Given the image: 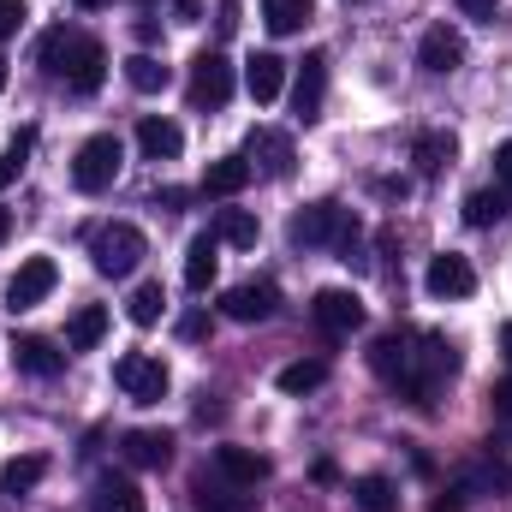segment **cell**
Returning a JSON list of instances; mask_svg holds the SVG:
<instances>
[{"instance_id": "836d02e7", "label": "cell", "mask_w": 512, "mask_h": 512, "mask_svg": "<svg viewBox=\"0 0 512 512\" xmlns=\"http://www.w3.org/2000/svg\"><path fill=\"white\" fill-rule=\"evenodd\" d=\"M36 60H42V72L48 78H66V60H72V30L60 24V30H48L42 36V48H36Z\"/></svg>"}, {"instance_id": "5b68a950", "label": "cell", "mask_w": 512, "mask_h": 512, "mask_svg": "<svg viewBox=\"0 0 512 512\" xmlns=\"http://www.w3.org/2000/svg\"><path fill=\"white\" fill-rule=\"evenodd\" d=\"M233 102V66H227V54H215V48H203L197 60H191V108L203 114H215V108H227Z\"/></svg>"}, {"instance_id": "f35d334b", "label": "cell", "mask_w": 512, "mask_h": 512, "mask_svg": "<svg viewBox=\"0 0 512 512\" xmlns=\"http://www.w3.org/2000/svg\"><path fill=\"white\" fill-rule=\"evenodd\" d=\"M459 12H465V18H477V24H495L501 0H459Z\"/></svg>"}, {"instance_id": "f546056e", "label": "cell", "mask_w": 512, "mask_h": 512, "mask_svg": "<svg viewBox=\"0 0 512 512\" xmlns=\"http://www.w3.org/2000/svg\"><path fill=\"white\" fill-rule=\"evenodd\" d=\"M197 507L203 512H251V501L239 495V483H209V477H197Z\"/></svg>"}, {"instance_id": "7a4b0ae2", "label": "cell", "mask_w": 512, "mask_h": 512, "mask_svg": "<svg viewBox=\"0 0 512 512\" xmlns=\"http://www.w3.org/2000/svg\"><path fill=\"white\" fill-rule=\"evenodd\" d=\"M120 167H126V143H120L114 131H96V137L78 149V161H72V185H78L84 197H96V191H108V185L120 179Z\"/></svg>"}, {"instance_id": "7bdbcfd3", "label": "cell", "mask_w": 512, "mask_h": 512, "mask_svg": "<svg viewBox=\"0 0 512 512\" xmlns=\"http://www.w3.org/2000/svg\"><path fill=\"white\" fill-rule=\"evenodd\" d=\"M179 334H185V340H203V334H209V316H197V310H191V316L179 322Z\"/></svg>"}, {"instance_id": "e575fe53", "label": "cell", "mask_w": 512, "mask_h": 512, "mask_svg": "<svg viewBox=\"0 0 512 512\" xmlns=\"http://www.w3.org/2000/svg\"><path fill=\"white\" fill-rule=\"evenodd\" d=\"M161 310H167V292H161L155 280H149V286H137V292H131V304H126V316L137 322V328H155V322H161Z\"/></svg>"}, {"instance_id": "52a82bcc", "label": "cell", "mask_w": 512, "mask_h": 512, "mask_svg": "<svg viewBox=\"0 0 512 512\" xmlns=\"http://www.w3.org/2000/svg\"><path fill=\"white\" fill-rule=\"evenodd\" d=\"M54 280H60L54 256H24V262H18V274L6 280V310H12V316H18V310H36V304L54 292Z\"/></svg>"}, {"instance_id": "681fc988", "label": "cell", "mask_w": 512, "mask_h": 512, "mask_svg": "<svg viewBox=\"0 0 512 512\" xmlns=\"http://www.w3.org/2000/svg\"><path fill=\"white\" fill-rule=\"evenodd\" d=\"M137 6H149V0H137Z\"/></svg>"}, {"instance_id": "30bf717a", "label": "cell", "mask_w": 512, "mask_h": 512, "mask_svg": "<svg viewBox=\"0 0 512 512\" xmlns=\"http://www.w3.org/2000/svg\"><path fill=\"white\" fill-rule=\"evenodd\" d=\"M417 66H423V72H435V78L459 72V66H465V36H459L453 24H429V30H423V42H417Z\"/></svg>"}, {"instance_id": "f1b7e54d", "label": "cell", "mask_w": 512, "mask_h": 512, "mask_svg": "<svg viewBox=\"0 0 512 512\" xmlns=\"http://www.w3.org/2000/svg\"><path fill=\"white\" fill-rule=\"evenodd\" d=\"M322 382H328V364H322V358H298V364H286V370L274 376L280 393H316Z\"/></svg>"}, {"instance_id": "277c9868", "label": "cell", "mask_w": 512, "mask_h": 512, "mask_svg": "<svg viewBox=\"0 0 512 512\" xmlns=\"http://www.w3.org/2000/svg\"><path fill=\"white\" fill-rule=\"evenodd\" d=\"M310 322L328 334V340H346L352 328H364V298L352 286H322L310 298Z\"/></svg>"}, {"instance_id": "7c38bea8", "label": "cell", "mask_w": 512, "mask_h": 512, "mask_svg": "<svg viewBox=\"0 0 512 512\" xmlns=\"http://www.w3.org/2000/svg\"><path fill=\"white\" fill-rule=\"evenodd\" d=\"M322 96H328V54L322 48H310L304 54V66H298V84H292V108H298V120L310 126V120H322Z\"/></svg>"}, {"instance_id": "6da1fadb", "label": "cell", "mask_w": 512, "mask_h": 512, "mask_svg": "<svg viewBox=\"0 0 512 512\" xmlns=\"http://www.w3.org/2000/svg\"><path fill=\"white\" fill-rule=\"evenodd\" d=\"M149 256V239L131 227V221H108L96 239H90V262H96V274H108V280H126L137 274V262Z\"/></svg>"}, {"instance_id": "c3c4849f", "label": "cell", "mask_w": 512, "mask_h": 512, "mask_svg": "<svg viewBox=\"0 0 512 512\" xmlns=\"http://www.w3.org/2000/svg\"><path fill=\"white\" fill-rule=\"evenodd\" d=\"M6 78H12V72H6V54H0V90H6Z\"/></svg>"}, {"instance_id": "ab89813d", "label": "cell", "mask_w": 512, "mask_h": 512, "mask_svg": "<svg viewBox=\"0 0 512 512\" xmlns=\"http://www.w3.org/2000/svg\"><path fill=\"white\" fill-rule=\"evenodd\" d=\"M167 12H173V24H197L203 18V0H167Z\"/></svg>"}, {"instance_id": "8992f818", "label": "cell", "mask_w": 512, "mask_h": 512, "mask_svg": "<svg viewBox=\"0 0 512 512\" xmlns=\"http://www.w3.org/2000/svg\"><path fill=\"white\" fill-rule=\"evenodd\" d=\"M352 221H358L352 209H340V203L322 197V203H304V209L292 215V239H298V245H340V233H346Z\"/></svg>"}, {"instance_id": "9c48e42d", "label": "cell", "mask_w": 512, "mask_h": 512, "mask_svg": "<svg viewBox=\"0 0 512 512\" xmlns=\"http://www.w3.org/2000/svg\"><path fill=\"white\" fill-rule=\"evenodd\" d=\"M245 161H251V173L262 167L268 179H286L292 173V137L286 131H274V126H251V137H245Z\"/></svg>"}, {"instance_id": "4dcf8cb0", "label": "cell", "mask_w": 512, "mask_h": 512, "mask_svg": "<svg viewBox=\"0 0 512 512\" xmlns=\"http://www.w3.org/2000/svg\"><path fill=\"white\" fill-rule=\"evenodd\" d=\"M512 209V191H471L465 197V221L471 227H495V221H507Z\"/></svg>"}, {"instance_id": "9a60e30c", "label": "cell", "mask_w": 512, "mask_h": 512, "mask_svg": "<svg viewBox=\"0 0 512 512\" xmlns=\"http://www.w3.org/2000/svg\"><path fill=\"white\" fill-rule=\"evenodd\" d=\"M120 453H126V465H137V471H161L173 459V435L167 429H126L120 435Z\"/></svg>"}, {"instance_id": "e0dca14e", "label": "cell", "mask_w": 512, "mask_h": 512, "mask_svg": "<svg viewBox=\"0 0 512 512\" xmlns=\"http://www.w3.org/2000/svg\"><path fill=\"white\" fill-rule=\"evenodd\" d=\"M245 90H251L256 108H268V102L286 90V60H280V54H251V60H245Z\"/></svg>"}, {"instance_id": "2e32d148", "label": "cell", "mask_w": 512, "mask_h": 512, "mask_svg": "<svg viewBox=\"0 0 512 512\" xmlns=\"http://www.w3.org/2000/svg\"><path fill=\"white\" fill-rule=\"evenodd\" d=\"M453 155H459V137H453V131H417V137H411V161H417V173H423V179L447 173V167H453Z\"/></svg>"}, {"instance_id": "60d3db41", "label": "cell", "mask_w": 512, "mask_h": 512, "mask_svg": "<svg viewBox=\"0 0 512 512\" xmlns=\"http://www.w3.org/2000/svg\"><path fill=\"white\" fill-rule=\"evenodd\" d=\"M495 179H501V191H512V137L495 149Z\"/></svg>"}, {"instance_id": "f6af8a7d", "label": "cell", "mask_w": 512, "mask_h": 512, "mask_svg": "<svg viewBox=\"0 0 512 512\" xmlns=\"http://www.w3.org/2000/svg\"><path fill=\"white\" fill-rule=\"evenodd\" d=\"M6 239H12V209L0 203V245H6Z\"/></svg>"}, {"instance_id": "d590c367", "label": "cell", "mask_w": 512, "mask_h": 512, "mask_svg": "<svg viewBox=\"0 0 512 512\" xmlns=\"http://www.w3.org/2000/svg\"><path fill=\"white\" fill-rule=\"evenodd\" d=\"M30 143H36V131L24 126V131H18V137H12V149L0 155V191H6V185H12V179L24 173V155H30Z\"/></svg>"}, {"instance_id": "ac0fdd59", "label": "cell", "mask_w": 512, "mask_h": 512, "mask_svg": "<svg viewBox=\"0 0 512 512\" xmlns=\"http://www.w3.org/2000/svg\"><path fill=\"white\" fill-rule=\"evenodd\" d=\"M221 239H215V233H197V239H191V245H185V286H191V292H209V286H215V274H221Z\"/></svg>"}, {"instance_id": "8fae6325", "label": "cell", "mask_w": 512, "mask_h": 512, "mask_svg": "<svg viewBox=\"0 0 512 512\" xmlns=\"http://www.w3.org/2000/svg\"><path fill=\"white\" fill-rule=\"evenodd\" d=\"M66 84L78 96H96L108 84V48L96 36H72V60H66Z\"/></svg>"}, {"instance_id": "ba28073f", "label": "cell", "mask_w": 512, "mask_h": 512, "mask_svg": "<svg viewBox=\"0 0 512 512\" xmlns=\"http://www.w3.org/2000/svg\"><path fill=\"white\" fill-rule=\"evenodd\" d=\"M423 286H429V298H471L477 292V268L459 251H441V256H429Z\"/></svg>"}, {"instance_id": "ee69618b", "label": "cell", "mask_w": 512, "mask_h": 512, "mask_svg": "<svg viewBox=\"0 0 512 512\" xmlns=\"http://www.w3.org/2000/svg\"><path fill=\"white\" fill-rule=\"evenodd\" d=\"M376 191H382V197H399V203H405V191H411V185H405V179H376Z\"/></svg>"}, {"instance_id": "b9f144b4", "label": "cell", "mask_w": 512, "mask_h": 512, "mask_svg": "<svg viewBox=\"0 0 512 512\" xmlns=\"http://www.w3.org/2000/svg\"><path fill=\"white\" fill-rule=\"evenodd\" d=\"M489 399H495V411L512 423V376H507V382H495V393H489Z\"/></svg>"}, {"instance_id": "8d00e7d4", "label": "cell", "mask_w": 512, "mask_h": 512, "mask_svg": "<svg viewBox=\"0 0 512 512\" xmlns=\"http://www.w3.org/2000/svg\"><path fill=\"white\" fill-rule=\"evenodd\" d=\"M24 18H30V6H24V0H0V42H6V36H18V30H24Z\"/></svg>"}, {"instance_id": "83f0119b", "label": "cell", "mask_w": 512, "mask_h": 512, "mask_svg": "<svg viewBox=\"0 0 512 512\" xmlns=\"http://www.w3.org/2000/svg\"><path fill=\"white\" fill-rule=\"evenodd\" d=\"M316 18V0H262V24L274 30V36H292V30H304Z\"/></svg>"}, {"instance_id": "d6986e66", "label": "cell", "mask_w": 512, "mask_h": 512, "mask_svg": "<svg viewBox=\"0 0 512 512\" xmlns=\"http://www.w3.org/2000/svg\"><path fill=\"white\" fill-rule=\"evenodd\" d=\"M251 185V161L245 155H215L203 167V197H239Z\"/></svg>"}, {"instance_id": "d4e9b609", "label": "cell", "mask_w": 512, "mask_h": 512, "mask_svg": "<svg viewBox=\"0 0 512 512\" xmlns=\"http://www.w3.org/2000/svg\"><path fill=\"white\" fill-rule=\"evenodd\" d=\"M495 489H512V471L501 459H489V465H465L459 477H453V495H495Z\"/></svg>"}, {"instance_id": "4316f807", "label": "cell", "mask_w": 512, "mask_h": 512, "mask_svg": "<svg viewBox=\"0 0 512 512\" xmlns=\"http://www.w3.org/2000/svg\"><path fill=\"white\" fill-rule=\"evenodd\" d=\"M209 233H215L221 245H233V251H256V233H262V227H256L251 209H221Z\"/></svg>"}, {"instance_id": "ffe728a7", "label": "cell", "mask_w": 512, "mask_h": 512, "mask_svg": "<svg viewBox=\"0 0 512 512\" xmlns=\"http://www.w3.org/2000/svg\"><path fill=\"white\" fill-rule=\"evenodd\" d=\"M137 149H143L149 161H173V155L185 149V131L173 126V120H161V114H143V120H137Z\"/></svg>"}, {"instance_id": "1f68e13d", "label": "cell", "mask_w": 512, "mask_h": 512, "mask_svg": "<svg viewBox=\"0 0 512 512\" xmlns=\"http://www.w3.org/2000/svg\"><path fill=\"white\" fill-rule=\"evenodd\" d=\"M126 84L137 96H155V90H167V66L155 60V54H131L126 60Z\"/></svg>"}, {"instance_id": "7dc6e473", "label": "cell", "mask_w": 512, "mask_h": 512, "mask_svg": "<svg viewBox=\"0 0 512 512\" xmlns=\"http://www.w3.org/2000/svg\"><path fill=\"white\" fill-rule=\"evenodd\" d=\"M72 6H78V12H102L108 0H72Z\"/></svg>"}, {"instance_id": "5bb4252c", "label": "cell", "mask_w": 512, "mask_h": 512, "mask_svg": "<svg viewBox=\"0 0 512 512\" xmlns=\"http://www.w3.org/2000/svg\"><path fill=\"white\" fill-rule=\"evenodd\" d=\"M12 364H18L24 376L48 382V376H60V370H66V352H60L54 340H42V334H18V340H12Z\"/></svg>"}, {"instance_id": "4fadbf2b", "label": "cell", "mask_w": 512, "mask_h": 512, "mask_svg": "<svg viewBox=\"0 0 512 512\" xmlns=\"http://www.w3.org/2000/svg\"><path fill=\"white\" fill-rule=\"evenodd\" d=\"M221 310H227L233 322H268V316L280 310V286H274V280H245V286H233V292L221 298Z\"/></svg>"}, {"instance_id": "cb8c5ba5", "label": "cell", "mask_w": 512, "mask_h": 512, "mask_svg": "<svg viewBox=\"0 0 512 512\" xmlns=\"http://www.w3.org/2000/svg\"><path fill=\"white\" fill-rule=\"evenodd\" d=\"M90 512H143V489L131 477H102L90 495Z\"/></svg>"}, {"instance_id": "3957f363", "label": "cell", "mask_w": 512, "mask_h": 512, "mask_svg": "<svg viewBox=\"0 0 512 512\" xmlns=\"http://www.w3.org/2000/svg\"><path fill=\"white\" fill-rule=\"evenodd\" d=\"M114 382H120V393H126L131 405H155V399H167L173 376H167L161 358H149V352H126V358L114 364Z\"/></svg>"}, {"instance_id": "44dd1931", "label": "cell", "mask_w": 512, "mask_h": 512, "mask_svg": "<svg viewBox=\"0 0 512 512\" xmlns=\"http://www.w3.org/2000/svg\"><path fill=\"white\" fill-rule=\"evenodd\" d=\"M370 370L393 387L405 382V376H411V334H382V340L370 346Z\"/></svg>"}, {"instance_id": "bcb514c9", "label": "cell", "mask_w": 512, "mask_h": 512, "mask_svg": "<svg viewBox=\"0 0 512 512\" xmlns=\"http://www.w3.org/2000/svg\"><path fill=\"white\" fill-rule=\"evenodd\" d=\"M501 352H507V364H512V322H501Z\"/></svg>"}, {"instance_id": "7402d4cb", "label": "cell", "mask_w": 512, "mask_h": 512, "mask_svg": "<svg viewBox=\"0 0 512 512\" xmlns=\"http://www.w3.org/2000/svg\"><path fill=\"white\" fill-rule=\"evenodd\" d=\"M215 471H221L227 483H239V489H256V483L268 477V459L251 453V447H215Z\"/></svg>"}, {"instance_id": "d6a6232c", "label": "cell", "mask_w": 512, "mask_h": 512, "mask_svg": "<svg viewBox=\"0 0 512 512\" xmlns=\"http://www.w3.org/2000/svg\"><path fill=\"white\" fill-rule=\"evenodd\" d=\"M352 501H358V512H393L399 507V495H393L387 477H358V483H352Z\"/></svg>"}, {"instance_id": "484cf974", "label": "cell", "mask_w": 512, "mask_h": 512, "mask_svg": "<svg viewBox=\"0 0 512 512\" xmlns=\"http://www.w3.org/2000/svg\"><path fill=\"white\" fill-rule=\"evenodd\" d=\"M102 334H108V310L102 304H84L66 322V352H90V346H102Z\"/></svg>"}, {"instance_id": "603a6c76", "label": "cell", "mask_w": 512, "mask_h": 512, "mask_svg": "<svg viewBox=\"0 0 512 512\" xmlns=\"http://www.w3.org/2000/svg\"><path fill=\"white\" fill-rule=\"evenodd\" d=\"M42 477H48V459H42V453L6 459V465H0V495H6V501H18V495H30Z\"/></svg>"}, {"instance_id": "74e56055", "label": "cell", "mask_w": 512, "mask_h": 512, "mask_svg": "<svg viewBox=\"0 0 512 512\" xmlns=\"http://www.w3.org/2000/svg\"><path fill=\"white\" fill-rule=\"evenodd\" d=\"M239 18H245V12H239V0H221V6H215V36H233V30H239Z\"/></svg>"}]
</instances>
